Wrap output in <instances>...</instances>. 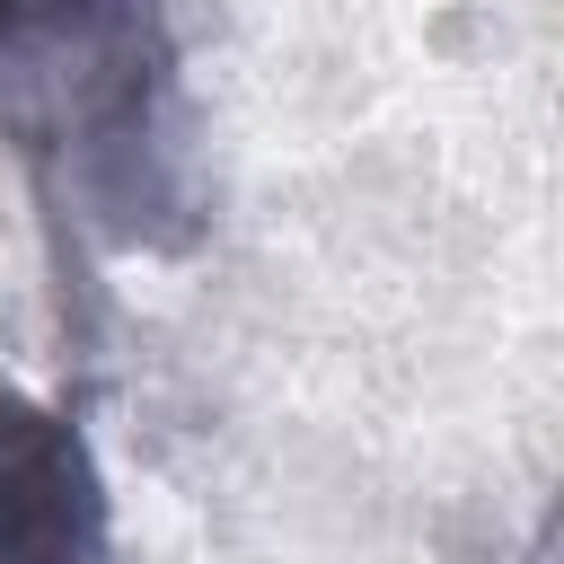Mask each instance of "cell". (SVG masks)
<instances>
[{
  "label": "cell",
  "mask_w": 564,
  "mask_h": 564,
  "mask_svg": "<svg viewBox=\"0 0 564 564\" xmlns=\"http://www.w3.org/2000/svg\"><path fill=\"white\" fill-rule=\"evenodd\" d=\"M0 564H123L115 494L70 405L0 388Z\"/></svg>",
  "instance_id": "7a4b0ae2"
},
{
  "label": "cell",
  "mask_w": 564,
  "mask_h": 564,
  "mask_svg": "<svg viewBox=\"0 0 564 564\" xmlns=\"http://www.w3.org/2000/svg\"><path fill=\"white\" fill-rule=\"evenodd\" d=\"M167 0H0V141L97 247H185L203 220Z\"/></svg>",
  "instance_id": "6da1fadb"
}]
</instances>
